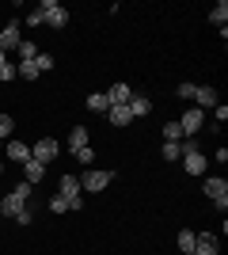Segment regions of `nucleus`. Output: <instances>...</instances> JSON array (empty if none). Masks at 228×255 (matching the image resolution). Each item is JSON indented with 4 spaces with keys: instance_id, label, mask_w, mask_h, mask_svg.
Instances as JSON below:
<instances>
[{
    "instance_id": "f704fd0d",
    "label": "nucleus",
    "mask_w": 228,
    "mask_h": 255,
    "mask_svg": "<svg viewBox=\"0 0 228 255\" xmlns=\"http://www.w3.org/2000/svg\"><path fill=\"white\" fill-rule=\"evenodd\" d=\"M0 65H8V53H4V50H0Z\"/></svg>"
},
{
    "instance_id": "393cba45",
    "label": "nucleus",
    "mask_w": 228,
    "mask_h": 255,
    "mask_svg": "<svg viewBox=\"0 0 228 255\" xmlns=\"http://www.w3.org/2000/svg\"><path fill=\"white\" fill-rule=\"evenodd\" d=\"M11 129H15V122L8 115H0V141H11Z\"/></svg>"
},
{
    "instance_id": "39448f33",
    "label": "nucleus",
    "mask_w": 228,
    "mask_h": 255,
    "mask_svg": "<svg viewBox=\"0 0 228 255\" xmlns=\"http://www.w3.org/2000/svg\"><path fill=\"white\" fill-rule=\"evenodd\" d=\"M206 164H209V160L198 152V145H194V141H186V145H183V168L190 171V175H206Z\"/></svg>"
},
{
    "instance_id": "412c9836",
    "label": "nucleus",
    "mask_w": 228,
    "mask_h": 255,
    "mask_svg": "<svg viewBox=\"0 0 228 255\" xmlns=\"http://www.w3.org/2000/svg\"><path fill=\"white\" fill-rule=\"evenodd\" d=\"M61 194H80V175H61Z\"/></svg>"
},
{
    "instance_id": "72a5a7b5",
    "label": "nucleus",
    "mask_w": 228,
    "mask_h": 255,
    "mask_svg": "<svg viewBox=\"0 0 228 255\" xmlns=\"http://www.w3.org/2000/svg\"><path fill=\"white\" fill-rule=\"evenodd\" d=\"M27 23H31V27H42V11L34 8V11H31V15H27Z\"/></svg>"
},
{
    "instance_id": "f03ea898",
    "label": "nucleus",
    "mask_w": 228,
    "mask_h": 255,
    "mask_svg": "<svg viewBox=\"0 0 228 255\" xmlns=\"http://www.w3.org/2000/svg\"><path fill=\"white\" fill-rule=\"evenodd\" d=\"M38 11H42V23H46V27H54V31L69 27V11L61 8L57 0H42V4H38Z\"/></svg>"
},
{
    "instance_id": "1a4fd4ad",
    "label": "nucleus",
    "mask_w": 228,
    "mask_h": 255,
    "mask_svg": "<svg viewBox=\"0 0 228 255\" xmlns=\"http://www.w3.org/2000/svg\"><path fill=\"white\" fill-rule=\"evenodd\" d=\"M46 179V164H38V160H27V164H23V183H42Z\"/></svg>"
},
{
    "instance_id": "4468645a",
    "label": "nucleus",
    "mask_w": 228,
    "mask_h": 255,
    "mask_svg": "<svg viewBox=\"0 0 228 255\" xmlns=\"http://www.w3.org/2000/svg\"><path fill=\"white\" fill-rule=\"evenodd\" d=\"M8 160L27 164V160H31V145H27V141H8Z\"/></svg>"
},
{
    "instance_id": "20e7f679",
    "label": "nucleus",
    "mask_w": 228,
    "mask_h": 255,
    "mask_svg": "<svg viewBox=\"0 0 228 255\" xmlns=\"http://www.w3.org/2000/svg\"><path fill=\"white\" fill-rule=\"evenodd\" d=\"M57 152H61L57 137H38V141L31 145V160H38V164H50V160H57Z\"/></svg>"
},
{
    "instance_id": "7c9ffc66",
    "label": "nucleus",
    "mask_w": 228,
    "mask_h": 255,
    "mask_svg": "<svg viewBox=\"0 0 228 255\" xmlns=\"http://www.w3.org/2000/svg\"><path fill=\"white\" fill-rule=\"evenodd\" d=\"M69 198V210H80V206H84V194H65Z\"/></svg>"
},
{
    "instance_id": "c9c22d12",
    "label": "nucleus",
    "mask_w": 228,
    "mask_h": 255,
    "mask_svg": "<svg viewBox=\"0 0 228 255\" xmlns=\"http://www.w3.org/2000/svg\"><path fill=\"white\" fill-rule=\"evenodd\" d=\"M0 171H4V160H0Z\"/></svg>"
},
{
    "instance_id": "c85d7f7f",
    "label": "nucleus",
    "mask_w": 228,
    "mask_h": 255,
    "mask_svg": "<svg viewBox=\"0 0 228 255\" xmlns=\"http://www.w3.org/2000/svg\"><path fill=\"white\" fill-rule=\"evenodd\" d=\"M50 210H54V213H65L69 210V198H65V194H57L54 202H50Z\"/></svg>"
},
{
    "instance_id": "bb28decb",
    "label": "nucleus",
    "mask_w": 228,
    "mask_h": 255,
    "mask_svg": "<svg viewBox=\"0 0 228 255\" xmlns=\"http://www.w3.org/2000/svg\"><path fill=\"white\" fill-rule=\"evenodd\" d=\"M0 80H4V84H11V80H15V65H0Z\"/></svg>"
},
{
    "instance_id": "c756f323",
    "label": "nucleus",
    "mask_w": 228,
    "mask_h": 255,
    "mask_svg": "<svg viewBox=\"0 0 228 255\" xmlns=\"http://www.w3.org/2000/svg\"><path fill=\"white\" fill-rule=\"evenodd\" d=\"M15 221H19V225H31V221H34V213H31V210H27V206H23V210H19V213H15Z\"/></svg>"
},
{
    "instance_id": "b1692460",
    "label": "nucleus",
    "mask_w": 228,
    "mask_h": 255,
    "mask_svg": "<svg viewBox=\"0 0 228 255\" xmlns=\"http://www.w3.org/2000/svg\"><path fill=\"white\" fill-rule=\"evenodd\" d=\"M15 50H19V57H23V61H34V57H38V46H34V42H19Z\"/></svg>"
},
{
    "instance_id": "9b49d317",
    "label": "nucleus",
    "mask_w": 228,
    "mask_h": 255,
    "mask_svg": "<svg viewBox=\"0 0 228 255\" xmlns=\"http://www.w3.org/2000/svg\"><path fill=\"white\" fill-rule=\"evenodd\" d=\"M194 107L198 111H206V107H217V88H194Z\"/></svg>"
},
{
    "instance_id": "423d86ee",
    "label": "nucleus",
    "mask_w": 228,
    "mask_h": 255,
    "mask_svg": "<svg viewBox=\"0 0 228 255\" xmlns=\"http://www.w3.org/2000/svg\"><path fill=\"white\" fill-rule=\"evenodd\" d=\"M23 38H19V19H8L4 23V31H0V50L8 53V50H15Z\"/></svg>"
},
{
    "instance_id": "6ab92c4d",
    "label": "nucleus",
    "mask_w": 228,
    "mask_h": 255,
    "mask_svg": "<svg viewBox=\"0 0 228 255\" xmlns=\"http://www.w3.org/2000/svg\"><path fill=\"white\" fill-rule=\"evenodd\" d=\"M163 160H183V141H163Z\"/></svg>"
},
{
    "instance_id": "6e6552de",
    "label": "nucleus",
    "mask_w": 228,
    "mask_h": 255,
    "mask_svg": "<svg viewBox=\"0 0 228 255\" xmlns=\"http://www.w3.org/2000/svg\"><path fill=\"white\" fill-rule=\"evenodd\" d=\"M206 194L213 198L217 210H225V206H228V183L225 179H206Z\"/></svg>"
},
{
    "instance_id": "ddd939ff",
    "label": "nucleus",
    "mask_w": 228,
    "mask_h": 255,
    "mask_svg": "<svg viewBox=\"0 0 228 255\" xmlns=\"http://www.w3.org/2000/svg\"><path fill=\"white\" fill-rule=\"evenodd\" d=\"M107 118H110V126H130V122H133V115H130V103L110 107V111H107Z\"/></svg>"
},
{
    "instance_id": "dca6fc26",
    "label": "nucleus",
    "mask_w": 228,
    "mask_h": 255,
    "mask_svg": "<svg viewBox=\"0 0 228 255\" xmlns=\"http://www.w3.org/2000/svg\"><path fill=\"white\" fill-rule=\"evenodd\" d=\"M107 99H110V107H118V103H130V84H110Z\"/></svg>"
},
{
    "instance_id": "9d476101",
    "label": "nucleus",
    "mask_w": 228,
    "mask_h": 255,
    "mask_svg": "<svg viewBox=\"0 0 228 255\" xmlns=\"http://www.w3.org/2000/svg\"><path fill=\"white\" fill-rule=\"evenodd\" d=\"M84 107L91 111V115H107V111H110V99H107V92H91V96L84 99Z\"/></svg>"
},
{
    "instance_id": "e433bc0d",
    "label": "nucleus",
    "mask_w": 228,
    "mask_h": 255,
    "mask_svg": "<svg viewBox=\"0 0 228 255\" xmlns=\"http://www.w3.org/2000/svg\"><path fill=\"white\" fill-rule=\"evenodd\" d=\"M0 149H4V141H0Z\"/></svg>"
},
{
    "instance_id": "473e14b6",
    "label": "nucleus",
    "mask_w": 228,
    "mask_h": 255,
    "mask_svg": "<svg viewBox=\"0 0 228 255\" xmlns=\"http://www.w3.org/2000/svg\"><path fill=\"white\" fill-rule=\"evenodd\" d=\"M213 118H217V122H228V107L217 103V107H213Z\"/></svg>"
},
{
    "instance_id": "0eeeda50",
    "label": "nucleus",
    "mask_w": 228,
    "mask_h": 255,
    "mask_svg": "<svg viewBox=\"0 0 228 255\" xmlns=\"http://www.w3.org/2000/svg\"><path fill=\"white\" fill-rule=\"evenodd\" d=\"M202 122H206V111H198V107H190V111H186V115L179 118V129H183L186 137H190V133H198V129H202Z\"/></svg>"
},
{
    "instance_id": "a878e982",
    "label": "nucleus",
    "mask_w": 228,
    "mask_h": 255,
    "mask_svg": "<svg viewBox=\"0 0 228 255\" xmlns=\"http://www.w3.org/2000/svg\"><path fill=\"white\" fill-rule=\"evenodd\" d=\"M34 65H38V73H50V69H54V53H38Z\"/></svg>"
},
{
    "instance_id": "5701e85b",
    "label": "nucleus",
    "mask_w": 228,
    "mask_h": 255,
    "mask_svg": "<svg viewBox=\"0 0 228 255\" xmlns=\"http://www.w3.org/2000/svg\"><path fill=\"white\" fill-rule=\"evenodd\" d=\"M186 133L183 129H179V122H167V126H163V141H183Z\"/></svg>"
},
{
    "instance_id": "7ed1b4c3",
    "label": "nucleus",
    "mask_w": 228,
    "mask_h": 255,
    "mask_svg": "<svg viewBox=\"0 0 228 255\" xmlns=\"http://www.w3.org/2000/svg\"><path fill=\"white\" fill-rule=\"evenodd\" d=\"M110 183H114V171H99V168H91V171H84V175H80V191L99 194L103 187H110Z\"/></svg>"
},
{
    "instance_id": "f257e3e1",
    "label": "nucleus",
    "mask_w": 228,
    "mask_h": 255,
    "mask_svg": "<svg viewBox=\"0 0 228 255\" xmlns=\"http://www.w3.org/2000/svg\"><path fill=\"white\" fill-rule=\"evenodd\" d=\"M27 198H31V183H19V187H11V191L4 194V202H0V213L15 221V213L27 206Z\"/></svg>"
},
{
    "instance_id": "f3484780",
    "label": "nucleus",
    "mask_w": 228,
    "mask_h": 255,
    "mask_svg": "<svg viewBox=\"0 0 228 255\" xmlns=\"http://www.w3.org/2000/svg\"><path fill=\"white\" fill-rule=\"evenodd\" d=\"M84 145H87V129L84 126H73V133H69V149H84Z\"/></svg>"
},
{
    "instance_id": "f8f14e48",
    "label": "nucleus",
    "mask_w": 228,
    "mask_h": 255,
    "mask_svg": "<svg viewBox=\"0 0 228 255\" xmlns=\"http://www.w3.org/2000/svg\"><path fill=\"white\" fill-rule=\"evenodd\" d=\"M194 255H217V236H213V233H198Z\"/></svg>"
},
{
    "instance_id": "a211bd4d",
    "label": "nucleus",
    "mask_w": 228,
    "mask_h": 255,
    "mask_svg": "<svg viewBox=\"0 0 228 255\" xmlns=\"http://www.w3.org/2000/svg\"><path fill=\"white\" fill-rule=\"evenodd\" d=\"M194 240H198V233L183 229V233H179V252H183V255H194Z\"/></svg>"
},
{
    "instance_id": "cd10ccee",
    "label": "nucleus",
    "mask_w": 228,
    "mask_h": 255,
    "mask_svg": "<svg viewBox=\"0 0 228 255\" xmlns=\"http://www.w3.org/2000/svg\"><path fill=\"white\" fill-rule=\"evenodd\" d=\"M76 160H80V164H95V152L84 145V149H76Z\"/></svg>"
},
{
    "instance_id": "4be33fe9",
    "label": "nucleus",
    "mask_w": 228,
    "mask_h": 255,
    "mask_svg": "<svg viewBox=\"0 0 228 255\" xmlns=\"http://www.w3.org/2000/svg\"><path fill=\"white\" fill-rule=\"evenodd\" d=\"M209 19H213V23H217V27H225V23H228V4H225V0H221V4H217V8H213V11H209Z\"/></svg>"
},
{
    "instance_id": "2eb2a0df",
    "label": "nucleus",
    "mask_w": 228,
    "mask_h": 255,
    "mask_svg": "<svg viewBox=\"0 0 228 255\" xmlns=\"http://www.w3.org/2000/svg\"><path fill=\"white\" fill-rule=\"evenodd\" d=\"M130 115H133V118L152 115V99H145V96H130Z\"/></svg>"
},
{
    "instance_id": "aec40b11",
    "label": "nucleus",
    "mask_w": 228,
    "mask_h": 255,
    "mask_svg": "<svg viewBox=\"0 0 228 255\" xmlns=\"http://www.w3.org/2000/svg\"><path fill=\"white\" fill-rule=\"evenodd\" d=\"M15 76H27V80H38V65H34V61H19V65H15Z\"/></svg>"
},
{
    "instance_id": "2f4dec72",
    "label": "nucleus",
    "mask_w": 228,
    "mask_h": 255,
    "mask_svg": "<svg viewBox=\"0 0 228 255\" xmlns=\"http://www.w3.org/2000/svg\"><path fill=\"white\" fill-rule=\"evenodd\" d=\"M194 88L198 84H179V96H183V99H194Z\"/></svg>"
}]
</instances>
